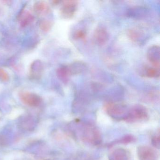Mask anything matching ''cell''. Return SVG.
Returning a JSON list of instances; mask_svg holds the SVG:
<instances>
[{"label": "cell", "instance_id": "cell-1", "mask_svg": "<svg viewBox=\"0 0 160 160\" xmlns=\"http://www.w3.org/2000/svg\"><path fill=\"white\" fill-rule=\"evenodd\" d=\"M79 129L82 141L92 146H97L102 143V135L97 127L89 123H81Z\"/></svg>", "mask_w": 160, "mask_h": 160}, {"label": "cell", "instance_id": "cell-2", "mask_svg": "<svg viewBox=\"0 0 160 160\" xmlns=\"http://www.w3.org/2000/svg\"><path fill=\"white\" fill-rule=\"evenodd\" d=\"M107 114L114 119L125 120L128 115V110L126 106L118 103H107L105 106Z\"/></svg>", "mask_w": 160, "mask_h": 160}, {"label": "cell", "instance_id": "cell-3", "mask_svg": "<svg viewBox=\"0 0 160 160\" xmlns=\"http://www.w3.org/2000/svg\"><path fill=\"white\" fill-rule=\"evenodd\" d=\"M148 113L145 107L140 105L135 106L128 111L124 120L128 122H140L148 119Z\"/></svg>", "mask_w": 160, "mask_h": 160}, {"label": "cell", "instance_id": "cell-4", "mask_svg": "<svg viewBox=\"0 0 160 160\" xmlns=\"http://www.w3.org/2000/svg\"><path fill=\"white\" fill-rule=\"evenodd\" d=\"M139 160H158L159 154L157 151L148 146H140L137 150Z\"/></svg>", "mask_w": 160, "mask_h": 160}, {"label": "cell", "instance_id": "cell-5", "mask_svg": "<svg viewBox=\"0 0 160 160\" xmlns=\"http://www.w3.org/2000/svg\"><path fill=\"white\" fill-rule=\"evenodd\" d=\"M20 98L24 104L30 107L38 106L42 101L39 95L29 92H23L20 93Z\"/></svg>", "mask_w": 160, "mask_h": 160}, {"label": "cell", "instance_id": "cell-6", "mask_svg": "<svg viewBox=\"0 0 160 160\" xmlns=\"http://www.w3.org/2000/svg\"><path fill=\"white\" fill-rule=\"evenodd\" d=\"M78 2L76 1H65L63 2L61 9V14L65 18L72 17L75 13L77 7Z\"/></svg>", "mask_w": 160, "mask_h": 160}, {"label": "cell", "instance_id": "cell-7", "mask_svg": "<svg viewBox=\"0 0 160 160\" xmlns=\"http://www.w3.org/2000/svg\"><path fill=\"white\" fill-rule=\"evenodd\" d=\"M148 60L152 63L155 68L160 67V51L158 46L154 45L151 47L147 51Z\"/></svg>", "mask_w": 160, "mask_h": 160}, {"label": "cell", "instance_id": "cell-8", "mask_svg": "<svg viewBox=\"0 0 160 160\" xmlns=\"http://www.w3.org/2000/svg\"><path fill=\"white\" fill-rule=\"evenodd\" d=\"M93 38L97 44L103 45L108 41V34L104 28L100 27L95 30Z\"/></svg>", "mask_w": 160, "mask_h": 160}, {"label": "cell", "instance_id": "cell-9", "mask_svg": "<svg viewBox=\"0 0 160 160\" xmlns=\"http://www.w3.org/2000/svg\"><path fill=\"white\" fill-rule=\"evenodd\" d=\"M44 67L42 62L35 61L30 67V76L33 79H39L41 77L43 72Z\"/></svg>", "mask_w": 160, "mask_h": 160}, {"label": "cell", "instance_id": "cell-10", "mask_svg": "<svg viewBox=\"0 0 160 160\" xmlns=\"http://www.w3.org/2000/svg\"><path fill=\"white\" fill-rule=\"evenodd\" d=\"M70 76L75 75L82 73L86 70V65L81 61H76L67 65Z\"/></svg>", "mask_w": 160, "mask_h": 160}, {"label": "cell", "instance_id": "cell-11", "mask_svg": "<svg viewBox=\"0 0 160 160\" xmlns=\"http://www.w3.org/2000/svg\"><path fill=\"white\" fill-rule=\"evenodd\" d=\"M109 160H130V153L125 149L117 148L112 152Z\"/></svg>", "mask_w": 160, "mask_h": 160}, {"label": "cell", "instance_id": "cell-12", "mask_svg": "<svg viewBox=\"0 0 160 160\" xmlns=\"http://www.w3.org/2000/svg\"><path fill=\"white\" fill-rule=\"evenodd\" d=\"M34 12L39 15L45 14L49 11V7L46 2L43 1L36 2L33 5Z\"/></svg>", "mask_w": 160, "mask_h": 160}, {"label": "cell", "instance_id": "cell-13", "mask_svg": "<svg viewBox=\"0 0 160 160\" xmlns=\"http://www.w3.org/2000/svg\"><path fill=\"white\" fill-rule=\"evenodd\" d=\"M57 75L62 81L63 82H67L70 76L67 65L59 67L57 70Z\"/></svg>", "mask_w": 160, "mask_h": 160}, {"label": "cell", "instance_id": "cell-14", "mask_svg": "<svg viewBox=\"0 0 160 160\" xmlns=\"http://www.w3.org/2000/svg\"><path fill=\"white\" fill-rule=\"evenodd\" d=\"M19 20H20V25L22 27H27L32 22H33L34 20V17L29 12H23L22 15L20 16Z\"/></svg>", "mask_w": 160, "mask_h": 160}, {"label": "cell", "instance_id": "cell-15", "mask_svg": "<svg viewBox=\"0 0 160 160\" xmlns=\"http://www.w3.org/2000/svg\"><path fill=\"white\" fill-rule=\"evenodd\" d=\"M53 23L48 20H43L40 22L39 27L40 29L45 32H48L52 28Z\"/></svg>", "mask_w": 160, "mask_h": 160}, {"label": "cell", "instance_id": "cell-16", "mask_svg": "<svg viewBox=\"0 0 160 160\" xmlns=\"http://www.w3.org/2000/svg\"><path fill=\"white\" fill-rule=\"evenodd\" d=\"M146 75L148 77L158 78L160 76V71L159 68H149L146 71Z\"/></svg>", "mask_w": 160, "mask_h": 160}, {"label": "cell", "instance_id": "cell-17", "mask_svg": "<svg viewBox=\"0 0 160 160\" xmlns=\"http://www.w3.org/2000/svg\"><path fill=\"white\" fill-rule=\"evenodd\" d=\"M141 33L137 30H131L128 32V35L130 39L133 42H137L140 39Z\"/></svg>", "mask_w": 160, "mask_h": 160}, {"label": "cell", "instance_id": "cell-18", "mask_svg": "<svg viewBox=\"0 0 160 160\" xmlns=\"http://www.w3.org/2000/svg\"><path fill=\"white\" fill-rule=\"evenodd\" d=\"M135 140L134 137L131 135H128L122 138L118 141H116V143H122V144H128L132 143Z\"/></svg>", "mask_w": 160, "mask_h": 160}, {"label": "cell", "instance_id": "cell-19", "mask_svg": "<svg viewBox=\"0 0 160 160\" xmlns=\"http://www.w3.org/2000/svg\"><path fill=\"white\" fill-rule=\"evenodd\" d=\"M152 144L153 147L159 149L160 148V135L159 133L153 136L152 138Z\"/></svg>", "mask_w": 160, "mask_h": 160}, {"label": "cell", "instance_id": "cell-20", "mask_svg": "<svg viewBox=\"0 0 160 160\" xmlns=\"http://www.w3.org/2000/svg\"><path fill=\"white\" fill-rule=\"evenodd\" d=\"M9 75L6 71L2 68H0V80L3 82H7L9 80Z\"/></svg>", "mask_w": 160, "mask_h": 160}, {"label": "cell", "instance_id": "cell-21", "mask_svg": "<svg viewBox=\"0 0 160 160\" xmlns=\"http://www.w3.org/2000/svg\"><path fill=\"white\" fill-rule=\"evenodd\" d=\"M86 34L83 30H78L75 34V37L77 39L84 40L86 38Z\"/></svg>", "mask_w": 160, "mask_h": 160}, {"label": "cell", "instance_id": "cell-22", "mask_svg": "<svg viewBox=\"0 0 160 160\" xmlns=\"http://www.w3.org/2000/svg\"><path fill=\"white\" fill-rule=\"evenodd\" d=\"M59 1H54L53 2H54V4H58V3H59Z\"/></svg>", "mask_w": 160, "mask_h": 160}]
</instances>
